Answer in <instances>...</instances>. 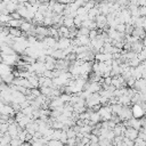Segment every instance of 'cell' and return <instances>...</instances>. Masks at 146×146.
<instances>
[{
  "label": "cell",
  "instance_id": "1",
  "mask_svg": "<svg viewBox=\"0 0 146 146\" xmlns=\"http://www.w3.org/2000/svg\"><path fill=\"white\" fill-rule=\"evenodd\" d=\"M99 104H102V97L99 94H92L87 100H86V106L87 107H91V108H97L99 106Z\"/></svg>",
  "mask_w": 146,
  "mask_h": 146
},
{
  "label": "cell",
  "instance_id": "2",
  "mask_svg": "<svg viewBox=\"0 0 146 146\" xmlns=\"http://www.w3.org/2000/svg\"><path fill=\"white\" fill-rule=\"evenodd\" d=\"M98 114H99V116H100V119L102 120H104V121H111L112 120V108H111V106L108 105V106H102L98 111Z\"/></svg>",
  "mask_w": 146,
  "mask_h": 146
},
{
  "label": "cell",
  "instance_id": "3",
  "mask_svg": "<svg viewBox=\"0 0 146 146\" xmlns=\"http://www.w3.org/2000/svg\"><path fill=\"white\" fill-rule=\"evenodd\" d=\"M131 112H132V117L141 120V117L146 114V111L143 108V106L140 104H135L131 107Z\"/></svg>",
  "mask_w": 146,
  "mask_h": 146
},
{
  "label": "cell",
  "instance_id": "4",
  "mask_svg": "<svg viewBox=\"0 0 146 146\" xmlns=\"http://www.w3.org/2000/svg\"><path fill=\"white\" fill-rule=\"evenodd\" d=\"M119 119L122 120V121H128L130 119H132V112H131V108H129L128 106H122V110L121 112L117 114Z\"/></svg>",
  "mask_w": 146,
  "mask_h": 146
},
{
  "label": "cell",
  "instance_id": "5",
  "mask_svg": "<svg viewBox=\"0 0 146 146\" xmlns=\"http://www.w3.org/2000/svg\"><path fill=\"white\" fill-rule=\"evenodd\" d=\"M2 56V63H5L6 65H15L18 60H19V57L17 56V54H14V55H1Z\"/></svg>",
  "mask_w": 146,
  "mask_h": 146
},
{
  "label": "cell",
  "instance_id": "6",
  "mask_svg": "<svg viewBox=\"0 0 146 146\" xmlns=\"http://www.w3.org/2000/svg\"><path fill=\"white\" fill-rule=\"evenodd\" d=\"M72 46V40L68 38H59L57 40V49L59 50H65Z\"/></svg>",
  "mask_w": 146,
  "mask_h": 146
},
{
  "label": "cell",
  "instance_id": "7",
  "mask_svg": "<svg viewBox=\"0 0 146 146\" xmlns=\"http://www.w3.org/2000/svg\"><path fill=\"white\" fill-rule=\"evenodd\" d=\"M138 130H136V129H132V128H127L125 129V131H124V137H127L128 139H130V140H136L137 139V137H138Z\"/></svg>",
  "mask_w": 146,
  "mask_h": 146
},
{
  "label": "cell",
  "instance_id": "8",
  "mask_svg": "<svg viewBox=\"0 0 146 146\" xmlns=\"http://www.w3.org/2000/svg\"><path fill=\"white\" fill-rule=\"evenodd\" d=\"M15 113L13 106L8 105V104H3L1 107H0V114L1 115H7V116H11L13 114Z\"/></svg>",
  "mask_w": 146,
  "mask_h": 146
},
{
  "label": "cell",
  "instance_id": "9",
  "mask_svg": "<svg viewBox=\"0 0 146 146\" xmlns=\"http://www.w3.org/2000/svg\"><path fill=\"white\" fill-rule=\"evenodd\" d=\"M135 87L137 88V90L139 92H143L146 90V79H139L136 81L135 83Z\"/></svg>",
  "mask_w": 146,
  "mask_h": 146
},
{
  "label": "cell",
  "instance_id": "10",
  "mask_svg": "<svg viewBox=\"0 0 146 146\" xmlns=\"http://www.w3.org/2000/svg\"><path fill=\"white\" fill-rule=\"evenodd\" d=\"M11 73V68L9 65H6L5 63L0 62V76H3V75H7Z\"/></svg>",
  "mask_w": 146,
  "mask_h": 146
},
{
  "label": "cell",
  "instance_id": "11",
  "mask_svg": "<svg viewBox=\"0 0 146 146\" xmlns=\"http://www.w3.org/2000/svg\"><path fill=\"white\" fill-rule=\"evenodd\" d=\"M19 29L22 30V32H26V33H30V32H32V31L34 30L33 25H32L30 22H23V24L21 25Z\"/></svg>",
  "mask_w": 146,
  "mask_h": 146
},
{
  "label": "cell",
  "instance_id": "12",
  "mask_svg": "<svg viewBox=\"0 0 146 146\" xmlns=\"http://www.w3.org/2000/svg\"><path fill=\"white\" fill-rule=\"evenodd\" d=\"M125 27H127V25L125 24H122V23H120V24H117L116 26H115V31H117L119 33H125Z\"/></svg>",
  "mask_w": 146,
  "mask_h": 146
},
{
  "label": "cell",
  "instance_id": "13",
  "mask_svg": "<svg viewBox=\"0 0 146 146\" xmlns=\"http://www.w3.org/2000/svg\"><path fill=\"white\" fill-rule=\"evenodd\" d=\"M48 146H64V144L60 141V140H57V139H51L47 143Z\"/></svg>",
  "mask_w": 146,
  "mask_h": 146
},
{
  "label": "cell",
  "instance_id": "14",
  "mask_svg": "<svg viewBox=\"0 0 146 146\" xmlns=\"http://www.w3.org/2000/svg\"><path fill=\"white\" fill-rule=\"evenodd\" d=\"M88 36H89L90 40H95V39L98 36V31H97V30H91V31L89 32V35H88Z\"/></svg>",
  "mask_w": 146,
  "mask_h": 146
},
{
  "label": "cell",
  "instance_id": "15",
  "mask_svg": "<svg viewBox=\"0 0 146 146\" xmlns=\"http://www.w3.org/2000/svg\"><path fill=\"white\" fill-rule=\"evenodd\" d=\"M135 145L136 146H146V141L143 140V139H140L139 137H137V139L135 140Z\"/></svg>",
  "mask_w": 146,
  "mask_h": 146
},
{
  "label": "cell",
  "instance_id": "16",
  "mask_svg": "<svg viewBox=\"0 0 146 146\" xmlns=\"http://www.w3.org/2000/svg\"><path fill=\"white\" fill-rule=\"evenodd\" d=\"M60 97V99L64 102V103H66V102H71V95H67V94H64V95H60L59 96Z\"/></svg>",
  "mask_w": 146,
  "mask_h": 146
},
{
  "label": "cell",
  "instance_id": "17",
  "mask_svg": "<svg viewBox=\"0 0 146 146\" xmlns=\"http://www.w3.org/2000/svg\"><path fill=\"white\" fill-rule=\"evenodd\" d=\"M139 15L140 17H146V7H139Z\"/></svg>",
  "mask_w": 146,
  "mask_h": 146
},
{
  "label": "cell",
  "instance_id": "18",
  "mask_svg": "<svg viewBox=\"0 0 146 146\" xmlns=\"http://www.w3.org/2000/svg\"><path fill=\"white\" fill-rule=\"evenodd\" d=\"M3 135H5V133H3V132H2V131H0V137H2V136H3Z\"/></svg>",
  "mask_w": 146,
  "mask_h": 146
}]
</instances>
